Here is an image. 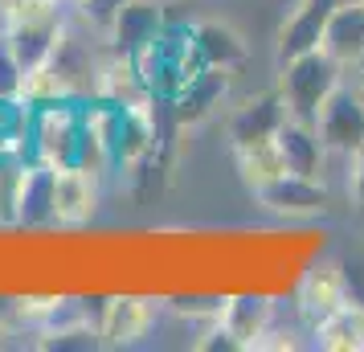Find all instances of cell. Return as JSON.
Segmentation results:
<instances>
[{
    "label": "cell",
    "instance_id": "6da1fadb",
    "mask_svg": "<svg viewBox=\"0 0 364 352\" xmlns=\"http://www.w3.org/2000/svg\"><path fill=\"white\" fill-rule=\"evenodd\" d=\"M279 70V90L282 95V107H287V115L291 119H303V123H315L319 111H323V102L331 99V90L344 82L348 70L323 50H311V53H299L291 62H282Z\"/></svg>",
    "mask_w": 364,
    "mask_h": 352
},
{
    "label": "cell",
    "instance_id": "7a4b0ae2",
    "mask_svg": "<svg viewBox=\"0 0 364 352\" xmlns=\"http://www.w3.org/2000/svg\"><path fill=\"white\" fill-rule=\"evenodd\" d=\"M78 139H82V99H58L33 107L29 160H41L50 168H70L78 160Z\"/></svg>",
    "mask_w": 364,
    "mask_h": 352
},
{
    "label": "cell",
    "instance_id": "3957f363",
    "mask_svg": "<svg viewBox=\"0 0 364 352\" xmlns=\"http://www.w3.org/2000/svg\"><path fill=\"white\" fill-rule=\"evenodd\" d=\"M315 132L328 148V160H348L364 144V90L360 82H340L323 102V111L315 119Z\"/></svg>",
    "mask_w": 364,
    "mask_h": 352
},
{
    "label": "cell",
    "instance_id": "277c9868",
    "mask_svg": "<svg viewBox=\"0 0 364 352\" xmlns=\"http://www.w3.org/2000/svg\"><path fill=\"white\" fill-rule=\"evenodd\" d=\"M160 311H164V299H151V295H111V299H102V316H99L102 348L144 344L156 332Z\"/></svg>",
    "mask_w": 364,
    "mask_h": 352
},
{
    "label": "cell",
    "instance_id": "5b68a950",
    "mask_svg": "<svg viewBox=\"0 0 364 352\" xmlns=\"http://www.w3.org/2000/svg\"><path fill=\"white\" fill-rule=\"evenodd\" d=\"M356 299L352 295V279H348L344 262H336V258H319L307 274H303V283H299V295H295V307L303 324H307V332H311L315 324H323L328 316H336L340 307Z\"/></svg>",
    "mask_w": 364,
    "mask_h": 352
},
{
    "label": "cell",
    "instance_id": "8992f818",
    "mask_svg": "<svg viewBox=\"0 0 364 352\" xmlns=\"http://www.w3.org/2000/svg\"><path fill=\"white\" fill-rule=\"evenodd\" d=\"M254 201L262 205L266 213H274V218L307 221V218H323L328 213L331 193L323 188V176H295V172H287L274 185L258 188Z\"/></svg>",
    "mask_w": 364,
    "mask_h": 352
},
{
    "label": "cell",
    "instance_id": "52a82bcc",
    "mask_svg": "<svg viewBox=\"0 0 364 352\" xmlns=\"http://www.w3.org/2000/svg\"><path fill=\"white\" fill-rule=\"evenodd\" d=\"M99 205L102 188L95 172H86L78 164L58 168V185H53V225L58 230H78L86 221H95Z\"/></svg>",
    "mask_w": 364,
    "mask_h": 352
},
{
    "label": "cell",
    "instance_id": "ba28073f",
    "mask_svg": "<svg viewBox=\"0 0 364 352\" xmlns=\"http://www.w3.org/2000/svg\"><path fill=\"white\" fill-rule=\"evenodd\" d=\"M331 4H336V0H295V4H291V13L282 17L279 33H274V66L291 62L299 53L319 50Z\"/></svg>",
    "mask_w": 364,
    "mask_h": 352
},
{
    "label": "cell",
    "instance_id": "9c48e42d",
    "mask_svg": "<svg viewBox=\"0 0 364 352\" xmlns=\"http://www.w3.org/2000/svg\"><path fill=\"white\" fill-rule=\"evenodd\" d=\"M53 185L58 168L41 160H25L17 181V225L21 230H50L53 225Z\"/></svg>",
    "mask_w": 364,
    "mask_h": 352
},
{
    "label": "cell",
    "instance_id": "30bf717a",
    "mask_svg": "<svg viewBox=\"0 0 364 352\" xmlns=\"http://www.w3.org/2000/svg\"><path fill=\"white\" fill-rule=\"evenodd\" d=\"M274 307H279V303L270 299V295H262V291L225 295V307H221L217 324L230 332V340L237 344V348H254L258 336L274 324Z\"/></svg>",
    "mask_w": 364,
    "mask_h": 352
},
{
    "label": "cell",
    "instance_id": "8fae6325",
    "mask_svg": "<svg viewBox=\"0 0 364 352\" xmlns=\"http://www.w3.org/2000/svg\"><path fill=\"white\" fill-rule=\"evenodd\" d=\"M319 50L331 53L344 70H352L364 53V0H336L323 25Z\"/></svg>",
    "mask_w": 364,
    "mask_h": 352
},
{
    "label": "cell",
    "instance_id": "7c38bea8",
    "mask_svg": "<svg viewBox=\"0 0 364 352\" xmlns=\"http://www.w3.org/2000/svg\"><path fill=\"white\" fill-rule=\"evenodd\" d=\"M164 0H132V4H123L119 9V17L111 21V29H107V41H111V50L119 53H135L139 46H148L156 37L164 33Z\"/></svg>",
    "mask_w": 364,
    "mask_h": 352
},
{
    "label": "cell",
    "instance_id": "4fadbf2b",
    "mask_svg": "<svg viewBox=\"0 0 364 352\" xmlns=\"http://www.w3.org/2000/svg\"><path fill=\"white\" fill-rule=\"evenodd\" d=\"M279 148H282V160H287V172L295 176H323L328 168V148L315 132V123H303V119H291L279 127Z\"/></svg>",
    "mask_w": 364,
    "mask_h": 352
},
{
    "label": "cell",
    "instance_id": "5bb4252c",
    "mask_svg": "<svg viewBox=\"0 0 364 352\" xmlns=\"http://www.w3.org/2000/svg\"><path fill=\"white\" fill-rule=\"evenodd\" d=\"M287 123V107H282V95L270 90L262 99H250L246 107H237L230 119V144H254V139H270L279 135V127Z\"/></svg>",
    "mask_w": 364,
    "mask_h": 352
},
{
    "label": "cell",
    "instance_id": "9a60e30c",
    "mask_svg": "<svg viewBox=\"0 0 364 352\" xmlns=\"http://www.w3.org/2000/svg\"><path fill=\"white\" fill-rule=\"evenodd\" d=\"M233 164H237V176L250 193L274 185L279 176H287V160H282L279 139H254V144H237L233 148Z\"/></svg>",
    "mask_w": 364,
    "mask_h": 352
},
{
    "label": "cell",
    "instance_id": "2e32d148",
    "mask_svg": "<svg viewBox=\"0 0 364 352\" xmlns=\"http://www.w3.org/2000/svg\"><path fill=\"white\" fill-rule=\"evenodd\" d=\"M193 41H197L200 58L221 70H237L250 58L246 37L237 33L233 25H225V21H200V25H193Z\"/></svg>",
    "mask_w": 364,
    "mask_h": 352
},
{
    "label": "cell",
    "instance_id": "e0dca14e",
    "mask_svg": "<svg viewBox=\"0 0 364 352\" xmlns=\"http://www.w3.org/2000/svg\"><path fill=\"white\" fill-rule=\"evenodd\" d=\"M315 348L323 352H364V299H352L336 316L311 328Z\"/></svg>",
    "mask_w": 364,
    "mask_h": 352
},
{
    "label": "cell",
    "instance_id": "ac0fdd59",
    "mask_svg": "<svg viewBox=\"0 0 364 352\" xmlns=\"http://www.w3.org/2000/svg\"><path fill=\"white\" fill-rule=\"evenodd\" d=\"M230 74H233V70L209 66L197 82L184 90V95H176V99L168 102V107H172V115H176V123H197V119L209 115L217 102L225 99V90H230Z\"/></svg>",
    "mask_w": 364,
    "mask_h": 352
},
{
    "label": "cell",
    "instance_id": "d6986e66",
    "mask_svg": "<svg viewBox=\"0 0 364 352\" xmlns=\"http://www.w3.org/2000/svg\"><path fill=\"white\" fill-rule=\"evenodd\" d=\"M17 181H21V160L0 164V225H17Z\"/></svg>",
    "mask_w": 364,
    "mask_h": 352
},
{
    "label": "cell",
    "instance_id": "ffe728a7",
    "mask_svg": "<svg viewBox=\"0 0 364 352\" xmlns=\"http://www.w3.org/2000/svg\"><path fill=\"white\" fill-rule=\"evenodd\" d=\"M123 4H132V0H86L82 9H74V17L86 21L90 29H99V33L107 37V29H111V21L119 17Z\"/></svg>",
    "mask_w": 364,
    "mask_h": 352
},
{
    "label": "cell",
    "instance_id": "44dd1931",
    "mask_svg": "<svg viewBox=\"0 0 364 352\" xmlns=\"http://www.w3.org/2000/svg\"><path fill=\"white\" fill-rule=\"evenodd\" d=\"M344 164H348V172H344L348 205H352V209H356V213L364 218V144H360L356 151H352V156H348Z\"/></svg>",
    "mask_w": 364,
    "mask_h": 352
},
{
    "label": "cell",
    "instance_id": "7402d4cb",
    "mask_svg": "<svg viewBox=\"0 0 364 352\" xmlns=\"http://www.w3.org/2000/svg\"><path fill=\"white\" fill-rule=\"evenodd\" d=\"M21 86H25V70L0 37V99H21Z\"/></svg>",
    "mask_w": 364,
    "mask_h": 352
},
{
    "label": "cell",
    "instance_id": "603a6c76",
    "mask_svg": "<svg viewBox=\"0 0 364 352\" xmlns=\"http://www.w3.org/2000/svg\"><path fill=\"white\" fill-rule=\"evenodd\" d=\"M352 74H356V82H364V53H360V62L352 66Z\"/></svg>",
    "mask_w": 364,
    "mask_h": 352
},
{
    "label": "cell",
    "instance_id": "cb8c5ba5",
    "mask_svg": "<svg viewBox=\"0 0 364 352\" xmlns=\"http://www.w3.org/2000/svg\"><path fill=\"white\" fill-rule=\"evenodd\" d=\"M66 4H70V13H74V9H82L86 0H66Z\"/></svg>",
    "mask_w": 364,
    "mask_h": 352
},
{
    "label": "cell",
    "instance_id": "d4e9b609",
    "mask_svg": "<svg viewBox=\"0 0 364 352\" xmlns=\"http://www.w3.org/2000/svg\"><path fill=\"white\" fill-rule=\"evenodd\" d=\"M46 4H66V0H46Z\"/></svg>",
    "mask_w": 364,
    "mask_h": 352
},
{
    "label": "cell",
    "instance_id": "484cf974",
    "mask_svg": "<svg viewBox=\"0 0 364 352\" xmlns=\"http://www.w3.org/2000/svg\"><path fill=\"white\" fill-rule=\"evenodd\" d=\"M360 90H364V82H360Z\"/></svg>",
    "mask_w": 364,
    "mask_h": 352
}]
</instances>
